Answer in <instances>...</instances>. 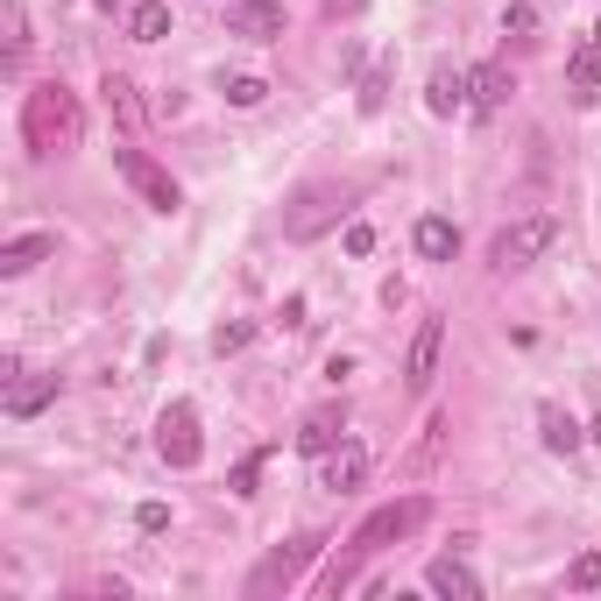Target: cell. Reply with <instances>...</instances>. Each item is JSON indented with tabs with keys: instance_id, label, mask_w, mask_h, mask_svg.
I'll use <instances>...</instances> for the list:
<instances>
[{
	"instance_id": "26",
	"label": "cell",
	"mask_w": 601,
	"mask_h": 601,
	"mask_svg": "<svg viewBox=\"0 0 601 601\" xmlns=\"http://www.w3.org/2000/svg\"><path fill=\"white\" fill-rule=\"evenodd\" d=\"M502 29H510V36H531V29H538V8H531V0H510V8H502Z\"/></svg>"
},
{
	"instance_id": "24",
	"label": "cell",
	"mask_w": 601,
	"mask_h": 601,
	"mask_svg": "<svg viewBox=\"0 0 601 601\" xmlns=\"http://www.w3.org/2000/svg\"><path fill=\"white\" fill-rule=\"evenodd\" d=\"M567 588H573V594H594V588H601V552H580V559H573V567H567Z\"/></svg>"
},
{
	"instance_id": "28",
	"label": "cell",
	"mask_w": 601,
	"mask_h": 601,
	"mask_svg": "<svg viewBox=\"0 0 601 601\" xmlns=\"http://www.w3.org/2000/svg\"><path fill=\"white\" fill-rule=\"evenodd\" d=\"M134 523L157 538V531H170V510H163V502H142V510H134Z\"/></svg>"
},
{
	"instance_id": "13",
	"label": "cell",
	"mask_w": 601,
	"mask_h": 601,
	"mask_svg": "<svg viewBox=\"0 0 601 601\" xmlns=\"http://www.w3.org/2000/svg\"><path fill=\"white\" fill-rule=\"evenodd\" d=\"M424 107H432L439 121H445V113H460V107H468V71H460V64H432V86H424Z\"/></svg>"
},
{
	"instance_id": "25",
	"label": "cell",
	"mask_w": 601,
	"mask_h": 601,
	"mask_svg": "<svg viewBox=\"0 0 601 601\" xmlns=\"http://www.w3.org/2000/svg\"><path fill=\"white\" fill-rule=\"evenodd\" d=\"M248 340H256V325H248V319H234V325H220V333H212V354H241Z\"/></svg>"
},
{
	"instance_id": "18",
	"label": "cell",
	"mask_w": 601,
	"mask_h": 601,
	"mask_svg": "<svg viewBox=\"0 0 601 601\" xmlns=\"http://www.w3.org/2000/svg\"><path fill=\"white\" fill-rule=\"evenodd\" d=\"M57 403V375H36V382H14L8 390V418H36Z\"/></svg>"
},
{
	"instance_id": "22",
	"label": "cell",
	"mask_w": 601,
	"mask_h": 601,
	"mask_svg": "<svg viewBox=\"0 0 601 601\" xmlns=\"http://www.w3.org/2000/svg\"><path fill=\"white\" fill-rule=\"evenodd\" d=\"M220 92H227V107H262V100H269V79H256V71H234Z\"/></svg>"
},
{
	"instance_id": "10",
	"label": "cell",
	"mask_w": 601,
	"mask_h": 601,
	"mask_svg": "<svg viewBox=\"0 0 601 601\" xmlns=\"http://www.w3.org/2000/svg\"><path fill=\"white\" fill-rule=\"evenodd\" d=\"M502 107H510V71H502V64H474L468 71V113H474V121H495Z\"/></svg>"
},
{
	"instance_id": "9",
	"label": "cell",
	"mask_w": 601,
	"mask_h": 601,
	"mask_svg": "<svg viewBox=\"0 0 601 601\" xmlns=\"http://www.w3.org/2000/svg\"><path fill=\"white\" fill-rule=\"evenodd\" d=\"M319 545H325V538H298V545L269 552L262 573L248 580V594H277V588H290V580H298V567H312V559H319Z\"/></svg>"
},
{
	"instance_id": "27",
	"label": "cell",
	"mask_w": 601,
	"mask_h": 601,
	"mask_svg": "<svg viewBox=\"0 0 601 601\" xmlns=\"http://www.w3.org/2000/svg\"><path fill=\"white\" fill-rule=\"evenodd\" d=\"M347 256H375V227H368V220L347 227Z\"/></svg>"
},
{
	"instance_id": "30",
	"label": "cell",
	"mask_w": 601,
	"mask_h": 601,
	"mask_svg": "<svg viewBox=\"0 0 601 601\" xmlns=\"http://www.w3.org/2000/svg\"><path fill=\"white\" fill-rule=\"evenodd\" d=\"M361 8V0H325V14H354Z\"/></svg>"
},
{
	"instance_id": "16",
	"label": "cell",
	"mask_w": 601,
	"mask_h": 601,
	"mask_svg": "<svg viewBox=\"0 0 601 601\" xmlns=\"http://www.w3.org/2000/svg\"><path fill=\"white\" fill-rule=\"evenodd\" d=\"M453 248H460V227L439 220V212H424V220H418V256L424 262H453Z\"/></svg>"
},
{
	"instance_id": "23",
	"label": "cell",
	"mask_w": 601,
	"mask_h": 601,
	"mask_svg": "<svg viewBox=\"0 0 601 601\" xmlns=\"http://www.w3.org/2000/svg\"><path fill=\"white\" fill-rule=\"evenodd\" d=\"M382 100H390V64H375V71L361 79V92H354V107H361V113H382Z\"/></svg>"
},
{
	"instance_id": "20",
	"label": "cell",
	"mask_w": 601,
	"mask_h": 601,
	"mask_svg": "<svg viewBox=\"0 0 601 601\" xmlns=\"http://www.w3.org/2000/svg\"><path fill=\"white\" fill-rule=\"evenodd\" d=\"M128 29H134V43H163V36H170V0H142Z\"/></svg>"
},
{
	"instance_id": "6",
	"label": "cell",
	"mask_w": 601,
	"mask_h": 601,
	"mask_svg": "<svg viewBox=\"0 0 601 601\" xmlns=\"http://www.w3.org/2000/svg\"><path fill=\"white\" fill-rule=\"evenodd\" d=\"M340 206H347V191H333V184L298 191V206L283 212V234H290V241H312V234H325V227L340 220Z\"/></svg>"
},
{
	"instance_id": "7",
	"label": "cell",
	"mask_w": 601,
	"mask_h": 601,
	"mask_svg": "<svg viewBox=\"0 0 601 601\" xmlns=\"http://www.w3.org/2000/svg\"><path fill=\"white\" fill-rule=\"evenodd\" d=\"M227 36L277 43V36H283V0H227Z\"/></svg>"
},
{
	"instance_id": "1",
	"label": "cell",
	"mask_w": 601,
	"mask_h": 601,
	"mask_svg": "<svg viewBox=\"0 0 601 601\" xmlns=\"http://www.w3.org/2000/svg\"><path fill=\"white\" fill-rule=\"evenodd\" d=\"M22 142H29V157H57V149L79 142V100L57 79L22 92Z\"/></svg>"
},
{
	"instance_id": "3",
	"label": "cell",
	"mask_w": 601,
	"mask_h": 601,
	"mask_svg": "<svg viewBox=\"0 0 601 601\" xmlns=\"http://www.w3.org/2000/svg\"><path fill=\"white\" fill-rule=\"evenodd\" d=\"M113 170L128 178V191H134V199H142L149 212H178V206H184L178 178H170V170L149 157V149H113Z\"/></svg>"
},
{
	"instance_id": "2",
	"label": "cell",
	"mask_w": 601,
	"mask_h": 601,
	"mask_svg": "<svg viewBox=\"0 0 601 601\" xmlns=\"http://www.w3.org/2000/svg\"><path fill=\"white\" fill-rule=\"evenodd\" d=\"M424 517H432V502H424V495H403V502H382V510L375 517H361V531L354 538H347V552H354V559H375V552H390L397 545V538H411L418 531V523Z\"/></svg>"
},
{
	"instance_id": "8",
	"label": "cell",
	"mask_w": 601,
	"mask_h": 601,
	"mask_svg": "<svg viewBox=\"0 0 601 601\" xmlns=\"http://www.w3.org/2000/svg\"><path fill=\"white\" fill-rule=\"evenodd\" d=\"M439 347H445V319H418V333H411V354H403V382L411 390H432V375H439Z\"/></svg>"
},
{
	"instance_id": "17",
	"label": "cell",
	"mask_w": 601,
	"mask_h": 601,
	"mask_svg": "<svg viewBox=\"0 0 601 601\" xmlns=\"http://www.w3.org/2000/svg\"><path fill=\"white\" fill-rule=\"evenodd\" d=\"M538 439H545L552 453H580V439H588V432H580V424L559 411V403H538Z\"/></svg>"
},
{
	"instance_id": "15",
	"label": "cell",
	"mask_w": 601,
	"mask_h": 601,
	"mask_svg": "<svg viewBox=\"0 0 601 601\" xmlns=\"http://www.w3.org/2000/svg\"><path fill=\"white\" fill-rule=\"evenodd\" d=\"M50 248H57V234H14L8 248H0V277H29Z\"/></svg>"
},
{
	"instance_id": "19",
	"label": "cell",
	"mask_w": 601,
	"mask_h": 601,
	"mask_svg": "<svg viewBox=\"0 0 601 601\" xmlns=\"http://www.w3.org/2000/svg\"><path fill=\"white\" fill-rule=\"evenodd\" d=\"M567 71H573V100H580V107H594V100H601V50H594V43H588V50H573V64H567Z\"/></svg>"
},
{
	"instance_id": "32",
	"label": "cell",
	"mask_w": 601,
	"mask_h": 601,
	"mask_svg": "<svg viewBox=\"0 0 601 601\" xmlns=\"http://www.w3.org/2000/svg\"><path fill=\"white\" fill-rule=\"evenodd\" d=\"M92 8H107V14H113V0H92Z\"/></svg>"
},
{
	"instance_id": "29",
	"label": "cell",
	"mask_w": 601,
	"mask_h": 601,
	"mask_svg": "<svg viewBox=\"0 0 601 601\" xmlns=\"http://www.w3.org/2000/svg\"><path fill=\"white\" fill-rule=\"evenodd\" d=\"M256 474H262V453H248L234 468V495H256Z\"/></svg>"
},
{
	"instance_id": "5",
	"label": "cell",
	"mask_w": 601,
	"mask_h": 601,
	"mask_svg": "<svg viewBox=\"0 0 601 601\" xmlns=\"http://www.w3.org/2000/svg\"><path fill=\"white\" fill-rule=\"evenodd\" d=\"M157 453L170 460V468H199V453H206V439H199V411L178 397L170 411L157 418Z\"/></svg>"
},
{
	"instance_id": "21",
	"label": "cell",
	"mask_w": 601,
	"mask_h": 601,
	"mask_svg": "<svg viewBox=\"0 0 601 601\" xmlns=\"http://www.w3.org/2000/svg\"><path fill=\"white\" fill-rule=\"evenodd\" d=\"M107 113H113V121H121V128H134V121H142V107H134V86L121 79V71H107Z\"/></svg>"
},
{
	"instance_id": "14",
	"label": "cell",
	"mask_w": 601,
	"mask_h": 601,
	"mask_svg": "<svg viewBox=\"0 0 601 601\" xmlns=\"http://www.w3.org/2000/svg\"><path fill=\"white\" fill-rule=\"evenodd\" d=\"M340 432H347V418H340V411H312V418L298 424V453L325 460V453H333V445H340Z\"/></svg>"
},
{
	"instance_id": "33",
	"label": "cell",
	"mask_w": 601,
	"mask_h": 601,
	"mask_svg": "<svg viewBox=\"0 0 601 601\" xmlns=\"http://www.w3.org/2000/svg\"><path fill=\"white\" fill-rule=\"evenodd\" d=\"M594 50H601V22H594Z\"/></svg>"
},
{
	"instance_id": "4",
	"label": "cell",
	"mask_w": 601,
	"mask_h": 601,
	"mask_svg": "<svg viewBox=\"0 0 601 601\" xmlns=\"http://www.w3.org/2000/svg\"><path fill=\"white\" fill-rule=\"evenodd\" d=\"M552 241H559V220H552V212H531V220H517V227H502V234H495L489 262L502 269V277H510V269H531Z\"/></svg>"
},
{
	"instance_id": "31",
	"label": "cell",
	"mask_w": 601,
	"mask_h": 601,
	"mask_svg": "<svg viewBox=\"0 0 601 601\" xmlns=\"http://www.w3.org/2000/svg\"><path fill=\"white\" fill-rule=\"evenodd\" d=\"M588 439H594V445H601V418H594V424H588Z\"/></svg>"
},
{
	"instance_id": "11",
	"label": "cell",
	"mask_w": 601,
	"mask_h": 601,
	"mask_svg": "<svg viewBox=\"0 0 601 601\" xmlns=\"http://www.w3.org/2000/svg\"><path fill=\"white\" fill-rule=\"evenodd\" d=\"M361 474H368V445H354V439H340L333 453H325V474H319V489H333V495H347V489H361Z\"/></svg>"
},
{
	"instance_id": "12",
	"label": "cell",
	"mask_w": 601,
	"mask_h": 601,
	"mask_svg": "<svg viewBox=\"0 0 601 601\" xmlns=\"http://www.w3.org/2000/svg\"><path fill=\"white\" fill-rule=\"evenodd\" d=\"M424 588L445 594V601H481V580L468 559H432V573H424Z\"/></svg>"
}]
</instances>
